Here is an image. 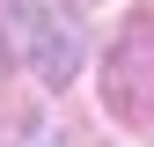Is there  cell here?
I'll return each mask as SVG.
<instances>
[{"mask_svg":"<svg viewBox=\"0 0 154 147\" xmlns=\"http://www.w3.org/2000/svg\"><path fill=\"white\" fill-rule=\"evenodd\" d=\"M0 37L29 59V74L44 88H66L81 74V52H88L81 0H0Z\"/></svg>","mask_w":154,"mask_h":147,"instance_id":"1","label":"cell"},{"mask_svg":"<svg viewBox=\"0 0 154 147\" xmlns=\"http://www.w3.org/2000/svg\"><path fill=\"white\" fill-rule=\"evenodd\" d=\"M103 103L125 125H154V8H132L103 59Z\"/></svg>","mask_w":154,"mask_h":147,"instance_id":"2","label":"cell"},{"mask_svg":"<svg viewBox=\"0 0 154 147\" xmlns=\"http://www.w3.org/2000/svg\"><path fill=\"white\" fill-rule=\"evenodd\" d=\"M29 147H66V133H59L51 118H37V125H29Z\"/></svg>","mask_w":154,"mask_h":147,"instance_id":"3","label":"cell"},{"mask_svg":"<svg viewBox=\"0 0 154 147\" xmlns=\"http://www.w3.org/2000/svg\"><path fill=\"white\" fill-rule=\"evenodd\" d=\"M0 81H8V52H0Z\"/></svg>","mask_w":154,"mask_h":147,"instance_id":"4","label":"cell"}]
</instances>
